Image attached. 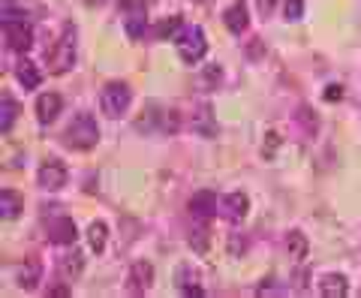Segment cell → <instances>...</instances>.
Here are the masks:
<instances>
[{"label":"cell","instance_id":"cell-1","mask_svg":"<svg viewBox=\"0 0 361 298\" xmlns=\"http://www.w3.org/2000/svg\"><path fill=\"white\" fill-rule=\"evenodd\" d=\"M63 139H66V145H70L73 151H90V148L99 142V127H97V121L90 118L87 112H82V114H75L73 124L66 127Z\"/></svg>","mask_w":361,"mask_h":298},{"label":"cell","instance_id":"cell-2","mask_svg":"<svg viewBox=\"0 0 361 298\" xmlns=\"http://www.w3.org/2000/svg\"><path fill=\"white\" fill-rule=\"evenodd\" d=\"M178 54H180V61H187V64H199L202 57H205L208 52V40H205V30L196 28V25H187V28H180L178 30Z\"/></svg>","mask_w":361,"mask_h":298},{"label":"cell","instance_id":"cell-3","mask_svg":"<svg viewBox=\"0 0 361 298\" xmlns=\"http://www.w3.org/2000/svg\"><path fill=\"white\" fill-rule=\"evenodd\" d=\"M73 64H75V28L66 25L61 40L54 42V49L49 52V66L54 76H61V73H70Z\"/></svg>","mask_w":361,"mask_h":298},{"label":"cell","instance_id":"cell-4","mask_svg":"<svg viewBox=\"0 0 361 298\" xmlns=\"http://www.w3.org/2000/svg\"><path fill=\"white\" fill-rule=\"evenodd\" d=\"M130 102H133V90L123 82H109L103 88V94H99V106H103L109 118H121V114L130 109Z\"/></svg>","mask_w":361,"mask_h":298},{"label":"cell","instance_id":"cell-5","mask_svg":"<svg viewBox=\"0 0 361 298\" xmlns=\"http://www.w3.org/2000/svg\"><path fill=\"white\" fill-rule=\"evenodd\" d=\"M121 6L127 9V16H123V30H127V37L142 40L145 30H148V6H145V0H121Z\"/></svg>","mask_w":361,"mask_h":298},{"label":"cell","instance_id":"cell-6","mask_svg":"<svg viewBox=\"0 0 361 298\" xmlns=\"http://www.w3.org/2000/svg\"><path fill=\"white\" fill-rule=\"evenodd\" d=\"M187 211H190V217H193L196 223H208L214 214H217V196H214L211 190H199L193 199H190V205H187Z\"/></svg>","mask_w":361,"mask_h":298},{"label":"cell","instance_id":"cell-7","mask_svg":"<svg viewBox=\"0 0 361 298\" xmlns=\"http://www.w3.org/2000/svg\"><path fill=\"white\" fill-rule=\"evenodd\" d=\"M6 45L13 52H18V54L30 52V45H33V28H30V21H13V25H6Z\"/></svg>","mask_w":361,"mask_h":298},{"label":"cell","instance_id":"cell-8","mask_svg":"<svg viewBox=\"0 0 361 298\" xmlns=\"http://www.w3.org/2000/svg\"><path fill=\"white\" fill-rule=\"evenodd\" d=\"M37 178H39V187H45V190H61L66 184V178H70V172H66L63 163H54V160H49V163L39 166Z\"/></svg>","mask_w":361,"mask_h":298},{"label":"cell","instance_id":"cell-9","mask_svg":"<svg viewBox=\"0 0 361 298\" xmlns=\"http://www.w3.org/2000/svg\"><path fill=\"white\" fill-rule=\"evenodd\" d=\"M63 109V100L61 94H54V90H45V94L37 97V118L39 124H54L58 121V114Z\"/></svg>","mask_w":361,"mask_h":298},{"label":"cell","instance_id":"cell-10","mask_svg":"<svg viewBox=\"0 0 361 298\" xmlns=\"http://www.w3.org/2000/svg\"><path fill=\"white\" fill-rule=\"evenodd\" d=\"M247 211H250V199L244 193H226L220 199V214L229 217V220H244Z\"/></svg>","mask_w":361,"mask_h":298},{"label":"cell","instance_id":"cell-11","mask_svg":"<svg viewBox=\"0 0 361 298\" xmlns=\"http://www.w3.org/2000/svg\"><path fill=\"white\" fill-rule=\"evenodd\" d=\"M16 278H18V286H21V290H33V286L39 283V278H42L39 259H37V256L21 259V262H18V268H16Z\"/></svg>","mask_w":361,"mask_h":298},{"label":"cell","instance_id":"cell-12","mask_svg":"<svg viewBox=\"0 0 361 298\" xmlns=\"http://www.w3.org/2000/svg\"><path fill=\"white\" fill-rule=\"evenodd\" d=\"M223 21H226V28H229V33H235V37H238V33H244L247 25H250V9H247L244 0H238V4H232L229 9H226Z\"/></svg>","mask_w":361,"mask_h":298},{"label":"cell","instance_id":"cell-13","mask_svg":"<svg viewBox=\"0 0 361 298\" xmlns=\"http://www.w3.org/2000/svg\"><path fill=\"white\" fill-rule=\"evenodd\" d=\"M319 292L325 298H346L349 280L343 278L341 271H329V274H322V278H319Z\"/></svg>","mask_w":361,"mask_h":298},{"label":"cell","instance_id":"cell-14","mask_svg":"<svg viewBox=\"0 0 361 298\" xmlns=\"http://www.w3.org/2000/svg\"><path fill=\"white\" fill-rule=\"evenodd\" d=\"M151 283H154V266H151V262L148 259L133 262V268H130V290L145 292Z\"/></svg>","mask_w":361,"mask_h":298},{"label":"cell","instance_id":"cell-15","mask_svg":"<svg viewBox=\"0 0 361 298\" xmlns=\"http://www.w3.org/2000/svg\"><path fill=\"white\" fill-rule=\"evenodd\" d=\"M75 235H78V229H75V223L70 220V217H58V220L49 226L51 244H73V242H75Z\"/></svg>","mask_w":361,"mask_h":298},{"label":"cell","instance_id":"cell-16","mask_svg":"<svg viewBox=\"0 0 361 298\" xmlns=\"http://www.w3.org/2000/svg\"><path fill=\"white\" fill-rule=\"evenodd\" d=\"M16 78H18V85H21V88L37 90L39 82H42V73L37 70V64H33V61H21V64L16 66Z\"/></svg>","mask_w":361,"mask_h":298},{"label":"cell","instance_id":"cell-17","mask_svg":"<svg viewBox=\"0 0 361 298\" xmlns=\"http://www.w3.org/2000/svg\"><path fill=\"white\" fill-rule=\"evenodd\" d=\"M21 214V196L16 190H0V217L4 220H16Z\"/></svg>","mask_w":361,"mask_h":298},{"label":"cell","instance_id":"cell-18","mask_svg":"<svg viewBox=\"0 0 361 298\" xmlns=\"http://www.w3.org/2000/svg\"><path fill=\"white\" fill-rule=\"evenodd\" d=\"M106 242H109V226L103 220H94L87 226V244H90V250H94V254H103Z\"/></svg>","mask_w":361,"mask_h":298},{"label":"cell","instance_id":"cell-19","mask_svg":"<svg viewBox=\"0 0 361 298\" xmlns=\"http://www.w3.org/2000/svg\"><path fill=\"white\" fill-rule=\"evenodd\" d=\"M16 114H18V102L9 97V94H4V97H0V133H9V130H13Z\"/></svg>","mask_w":361,"mask_h":298},{"label":"cell","instance_id":"cell-20","mask_svg":"<svg viewBox=\"0 0 361 298\" xmlns=\"http://www.w3.org/2000/svg\"><path fill=\"white\" fill-rule=\"evenodd\" d=\"M180 28H184V21H180L178 16H169V18H163V21H157L151 33H154L157 40H169V37H178Z\"/></svg>","mask_w":361,"mask_h":298},{"label":"cell","instance_id":"cell-21","mask_svg":"<svg viewBox=\"0 0 361 298\" xmlns=\"http://www.w3.org/2000/svg\"><path fill=\"white\" fill-rule=\"evenodd\" d=\"M286 250H289L292 259H304L307 256V250H310V244H307V238H304L301 232H289L286 235Z\"/></svg>","mask_w":361,"mask_h":298},{"label":"cell","instance_id":"cell-22","mask_svg":"<svg viewBox=\"0 0 361 298\" xmlns=\"http://www.w3.org/2000/svg\"><path fill=\"white\" fill-rule=\"evenodd\" d=\"M193 130H196L199 136H214V133H217V127H214V118H211V109H205V112L196 114Z\"/></svg>","mask_w":361,"mask_h":298},{"label":"cell","instance_id":"cell-23","mask_svg":"<svg viewBox=\"0 0 361 298\" xmlns=\"http://www.w3.org/2000/svg\"><path fill=\"white\" fill-rule=\"evenodd\" d=\"M82 268H85V256L78 254V250L63 259V274H66V278H73V280H75L78 274H82Z\"/></svg>","mask_w":361,"mask_h":298},{"label":"cell","instance_id":"cell-24","mask_svg":"<svg viewBox=\"0 0 361 298\" xmlns=\"http://www.w3.org/2000/svg\"><path fill=\"white\" fill-rule=\"evenodd\" d=\"M190 244H193V250L196 254H208V247H211V242H208V235L202 232V229H196L193 235H190Z\"/></svg>","mask_w":361,"mask_h":298},{"label":"cell","instance_id":"cell-25","mask_svg":"<svg viewBox=\"0 0 361 298\" xmlns=\"http://www.w3.org/2000/svg\"><path fill=\"white\" fill-rule=\"evenodd\" d=\"M301 13H304V0H286V9H283L286 21H298Z\"/></svg>","mask_w":361,"mask_h":298},{"label":"cell","instance_id":"cell-26","mask_svg":"<svg viewBox=\"0 0 361 298\" xmlns=\"http://www.w3.org/2000/svg\"><path fill=\"white\" fill-rule=\"evenodd\" d=\"M178 292H180V295H187V298H202V295H205V290H202L199 283H180V286H178Z\"/></svg>","mask_w":361,"mask_h":298},{"label":"cell","instance_id":"cell-27","mask_svg":"<svg viewBox=\"0 0 361 298\" xmlns=\"http://www.w3.org/2000/svg\"><path fill=\"white\" fill-rule=\"evenodd\" d=\"M325 100H331V102L343 100V88L341 85H329V88H325Z\"/></svg>","mask_w":361,"mask_h":298},{"label":"cell","instance_id":"cell-28","mask_svg":"<svg viewBox=\"0 0 361 298\" xmlns=\"http://www.w3.org/2000/svg\"><path fill=\"white\" fill-rule=\"evenodd\" d=\"M256 6H259V13L262 16H271L274 13V6H277V0H256Z\"/></svg>","mask_w":361,"mask_h":298},{"label":"cell","instance_id":"cell-29","mask_svg":"<svg viewBox=\"0 0 361 298\" xmlns=\"http://www.w3.org/2000/svg\"><path fill=\"white\" fill-rule=\"evenodd\" d=\"M274 145H280V136H277V133H268V148H265V154H268V157L274 154Z\"/></svg>","mask_w":361,"mask_h":298},{"label":"cell","instance_id":"cell-30","mask_svg":"<svg viewBox=\"0 0 361 298\" xmlns=\"http://www.w3.org/2000/svg\"><path fill=\"white\" fill-rule=\"evenodd\" d=\"M49 295H51V298H58V295H70V290H66V286H54V290H49Z\"/></svg>","mask_w":361,"mask_h":298},{"label":"cell","instance_id":"cell-31","mask_svg":"<svg viewBox=\"0 0 361 298\" xmlns=\"http://www.w3.org/2000/svg\"><path fill=\"white\" fill-rule=\"evenodd\" d=\"M247 54H250V57H253V54H262V45H259V40H256V45H250V49H247Z\"/></svg>","mask_w":361,"mask_h":298}]
</instances>
